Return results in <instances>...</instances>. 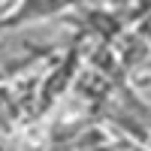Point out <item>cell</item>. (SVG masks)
Segmentation results:
<instances>
[{
	"label": "cell",
	"mask_w": 151,
	"mask_h": 151,
	"mask_svg": "<svg viewBox=\"0 0 151 151\" xmlns=\"http://www.w3.org/2000/svg\"><path fill=\"white\" fill-rule=\"evenodd\" d=\"M106 151H109V148H106Z\"/></svg>",
	"instance_id": "obj_1"
}]
</instances>
